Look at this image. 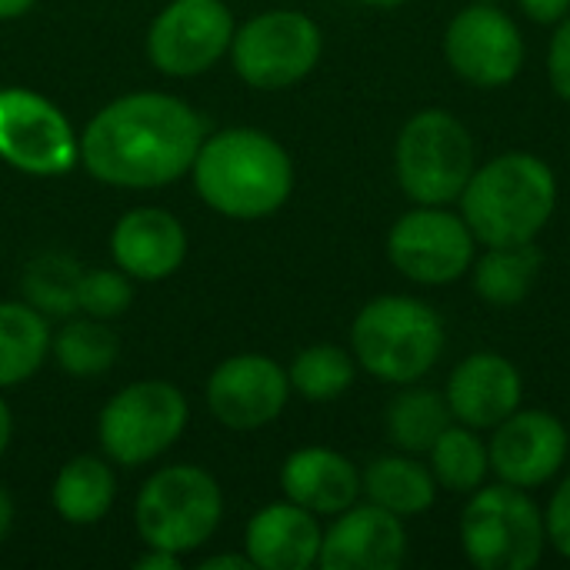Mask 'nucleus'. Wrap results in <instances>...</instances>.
<instances>
[{"label": "nucleus", "mask_w": 570, "mask_h": 570, "mask_svg": "<svg viewBox=\"0 0 570 570\" xmlns=\"http://www.w3.org/2000/svg\"><path fill=\"white\" fill-rule=\"evenodd\" d=\"M444 401L458 424L491 431L524 404V377L511 357L498 351H474L448 374Z\"/></svg>", "instance_id": "f3484780"}, {"label": "nucleus", "mask_w": 570, "mask_h": 570, "mask_svg": "<svg viewBox=\"0 0 570 570\" xmlns=\"http://www.w3.org/2000/svg\"><path fill=\"white\" fill-rule=\"evenodd\" d=\"M424 458H428V468H431L438 488H444L451 494L468 498L478 488H484L491 478L488 441L481 438V431L458 424V421L434 441V448Z\"/></svg>", "instance_id": "a878e982"}, {"label": "nucleus", "mask_w": 570, "mask_h": 570, "mask_svg": "<svg viewBox=\"0 0 570 570\" xmlns=\"http://www.w3.org/2000/svg\"><path fill=\"white\" fill-rule=\"evenodd\" d=\"M281 491L317 518H334L361 501V471L334 448H297L281 464Z\"/></svg>", "instance_id": "aec40b11"}, {"label": "nucleus", "mask_w": 570, "mask_h": 570, "mask_svg": "<svg viewBox=\"0 0 570 570\" xmlns=\"http://www.w3.org/2000/svg\"><path fill=\"white\" fill-rule=\"evenodd\" d=\"M50 321L27 301H0V391L30 381L50 357Z\"/></svg>", "instance_id": "b1692460"}, {"label": "nucleus", "mask_w": 570, "mask_h": 570, "mask_svg": "<svg viewBox=\"0 0 570 570\" xmlns=\"http://www.w3.org/2000/svg\"><path fill=\"white\" fill-rule=\"evenodd\" d=\"M458 207L481 247L528 244L541 237L558 210V177L538 154H498L474 167Z\"/></svg>", "instance_id": "7ed1b4c3"}, {"label": "nucleus", "mask_w": 570, "mask_h": 570, "mask_svg": "<svg viewBox=\"0 0 570 570\" xmlns=\"http://www.w3.org/2000/svg\"><path fill=\"white\" fill-rule=\"evenodd\" d=\"M33 3H37V0H0V23H3V20H17V17H23V13H30V10H33Z\"/></svg>", "instance_id": "e433bc0d"}, {"label": "nucleus", "mask_w": 570, "mask_h": 570, "mask_svg": "<svg viewBox=\"0 0 570 570\" xmlns=\"http://www.w3.org/2000/svg\"><path fill=\"white\" fill-rule=\"evenodd\" d=\"M180 554H170V551H160V548H147V554L144 558H137L134 561V568L137 570H177L180 568Z\"/></svg>", "instance_id": "72a5a7b5"}, {"label": "nucleus", "mask_w": 570, "mask_h": 570, "mask_svg": "<svg viewBox=\"0 0 570 570\" xmlns=\"http://www.w3.org/2000/svg\"><path fill=\"white\" fill-rule=\"evenodd\" d=\"M190 180L197 197L220 217L264 220L294 194V160L287 147L257 127H224L207 134Z\"/></svg>", "instance_id": "f03ea898"}, {"label": "nucleus", "mask_w": 570, "mask_h": 570, "mask_svg": "<svg viewBox=\"0 0 570 570\" xmlns=\"http://www.w3.org/2000/svg\"><path fill=\"white\" fill-rule=\"evenodd\" d=\"M117 501V474L107 458L100 454H77L70 458L50 488V504L63 524L94 528L100 524Z\"/></svg>", "instance_id": "4be33fe9"}, {"label": "nucleus", "mask_w": 570, "mask_h": 570, "mask_svg": "<svg viewBox=\"0 0 570 570\" xmlns=\"http://www.w3.org/2000/svg\"><path fill=\"white\" fill-rule=\"evenodd\" d=\"M451 424L454 417H451L444 394L431 387H417V384H404L384 411L387 441L397 451L417 454V458H424Z\"/></svg>", "instance_id": "393cba45"}, {"label": "nucleus", "mask_w": 570, "mask_h": 570, "mask_svg": "<svg viewBox=\"0 0 570 570\" xmlns=\"http://www.w3.org/2000/svg\"><path fill=\"white\" fill-rule=\"evenodd\" d=\"M354 377H357V361L347 347L337 344H311L297 351L287 367L291 394H301L304 401L314 404L337 401L354 387Z\"/></svg>", "instance_id": "cd10ccee"}, {"label": "nucleus", "mask_w": 570, "mask_h": 570, "mask_svg": "<svg viewBox=\"0 0 570 570\" xmlns=\"http://www.w3.org/2000/svg\"><path fill=\"white\" fill-rule=\"evenodd\" d=\"M544 531H548V544L570 561V474L558 484V491L548 501L544 511Z\"/></svg>", "instance_id": "7c9ffc66"}, {"label": "nucleus", "mask_w": 570, "mask_h": 570, "mask_svg": "<svg viewBox=\"0 0 570 570\" xmlns=\"http://www.w3.org/2000/svg\"><path fill=\"white\" fill-rule=\"evenodd\" d=\"M321 521L294 501L264 504L244 531V554L254 570H307L321 558Z\"/></svg>", "instance_id": "6ab92c4d"}, {"label": "nucleus", "mask_w": 570, "mask_h": 570, "mask_svg": "<svg viewBox=\"0 0 570 570\" xmlns=\"http://www.w3.org/2000/svg\"><path fill=\"white\" fill-rule=\"evenodd\" d=\"M224 518L217 478L197 464H167L154 471L134 504V528L147 548L190 554L204 548Z\"/></svg>", "instance_id": "39448f33"}, {"label": "nucleus", "mask_w": 570, "mask_h": 570, "mask_svg": "<svg viewBox=\"0 0 570 570\" xmlns=\"http://www.w3.org/2000/svg\"><path fill=\"white\" fill-rule=\"evenodd\" d=\"M458 538L464 558L478 570H534L548 551L544 511L531 491L504 481L468 494Z\"/></svg>", "instance_id": "0eeeda50"}, {"label": "nucleus", "mask_w": 570, "mask_h": 570, "mask_svg": "<svg viewBox=\"0 0 570 570\" xmlns=\"http://www.w3.org/2000/svg\"><path fill=\"white\" fill-rule=\"evenodd\" d=\"M110 257L134 284L167 281L187 261V230L164 207H134L110 230Z\"/></svg>", "instance_id": "a211bd4d"}, {"label": "nucleus", "mask_w": 570, "mask_h": 570, "mask_svg": "<svg viewBox=\"0 0 570 570\" xmlns=\"http://www.w3.org/2000/svg\"><path fill=\"white\" fill-rule=\"evenodd\" d=\"M10 438H13V414H10L7 401L0 397V458H3L7 448H10Z\"/></svg>", "instance_id": "4c0bfd02"}, {"label": "nucleus", "mask_w": 570, "mask_h": 570, "mask_svg": "<svg viewBox=\"0 0 570 570\" xmlns=\"http://www.w3.org/2000/svg\"><path fill=\"white\" fill-rule=\"evenodd\" d=\"M0 160L27 177H63L80 164V137L50 97L0 87Z\"/></svg>", "instance_id": "9b49d317"}, {"label": "nucleus", "mask_w": 570, "mask_h": 570, "mask_svg": "<svg viewBox=\"0 0 570 570\" xmlns=\"http://www.w3.org/2000/svg\"><path fill=\"white\" fill-rule=\"evenodd\" d=\"M361 3H367V7H377V10H397V7H404L407 0H361Z\"/></svg>", "instance_id": "58836bf2"}, {"label": "nucleus", "mask_w": 570, "mask_h": 570, "mask_svg": "<svg viewBox=\"0 0 570 570\" xmlns=\"http://www.w3.org/2000/svg\"><path fill=\"white\" fill-rule=\"evenodd\" d=\"M548 83L564 104H570V13L554 23V37L548 43Z\"/></svg>", "instance_id": "2f4dec72"}, {"label": "nucleus", "mask_w": 570, "mask_h": 570, "mask_svg": "<svg viewBox=\"0 0 570 570\" xmlns=\"http://www.w3.org/2000/svg\"><path fill=\"white\" fill-rule=\"evenodd\" d=\"M83 267L60 250H43L27 261L23 267V301L37 307L47 321L50 317H73L77 314V287Z\"/></svg>", "instance_id": "c85d7f7f"}, {"label": "nucleus", "mask_w": 570, "mask_h": 570, "mask_svg": "<svg viewBox=\"0 0 570 570\" xmlns=\"http://www.w3.org/2000/svg\"><path fill=\"white\" fill-rule=\"evenodd\" d=\"M207 137L204 117L180 97L134 90L100 107L80 134V167L120 190H157L190 174Z\"/></svg>", "instance_id": "f257e3e1"}, {"label": "nucleus", "mask_w": 570, "mask_h": 570, "mask_svg": "<svg viewBox=\"0 0 570 570\" xmlns=\"http://www.w3.org/2000/svg\"><path fill=\"white\" fill-rule=\"evenodd\" d=\"M324 53V33L304 10L277 7L244 20L230 40L234 73L254 90H284L314 73Z\"/></svg>", "instance_id": "1a4fd4ad"}, {"label": "nucleus", "mask_w": 570, "mask_h": 570, "mask_svg": "<svg viewBox=\"0 0 570 570\" xmlns=\"http://www.w3.org/2000/svg\"><path fill=\"white\" fill-rule=\"evenodd\" d=\"M438 491L441 488L428 461H421L417 454H381L361 471V494L404 521L428 514L438 501Z\"/></svg>", "instance_id": "412c9836"}, {"label": "nucleus", "mask_w": 570, "mask_h": 570, "mask_svg": "<svg viewBox=\"0 0 570 570\" xmlns=\"http://www.w3.org/2000/svg\"><path fill=\"white\" fill-rule=\"evenodd\" d=\"M13 498H10V491L0 484V541H7V534H10V528H13Z\"/></svg>", "instance_id": "c9c22d12"}, {"label": "nucleus", "mask_w": 570, "mask_h": 570, "mask_svg": "<svg viewBox=\"0 0 570 570\" xmlns=\"http://www.w3.org/2000/svg\"><path fill=\"white\" fill-rule=\"evenodd\" d=\"M50 351H53V361L63 374L90 381V377L107 374L117 364L120 341L107 327V321L80 314V317L63 321V327L50 341Z\"/></svg>", "instance_id": "bb28decb"}, {"label": "nucleus", "mask_w": 570, "mask_h": 570, "mask_svg": "<svg viewBox=\"0 0 570 570\" xmlns=\"http://www.w3.org/2000/svg\"><path fill=\"white\" fill-rule=\"evenodd\" d=\"M491 474L511 488L538 491L561 474L570 458V431L561 417L541 407H518L488 441Z\"/></svg>", "instance_id": "4468645a"}, {"label": "nucleus", "mask_w": 570, "mask_h": 570, "mask_svg": "<svg viewBox=\"0 0 570 570\" xmlns=\"http://www.w3.org/2000/svg\"><path fill=\"white\" fill-rule=\"evenodd\" d=\"M448 347L441 314L411 294L371 297L351 324V354L361 371L384 384L424 381Z\"/></svg>", "instance_id": "20e7f679"}, {"label": "nucleus", "mask_w": 570, "mask_h": 570, "mask_svg": "<svg viewBox=\"0 0 570 570\" xmlns=\"http://www.w3.org/2000/svg\"><path fill=\"white\" fill-rule=\"evenodd\" d=\"M521 13L541 27H554L570 13V0H518Z\"/></svg>", "instance_id": "473e14b6"}, {"label": "nucleus", "mask_w": 570, "mask_h": 570, "mask_svg": "<svg viewBox=\"0 0 570 570\" xmlns=\"http://www.w3.org/2000/svg\"><path fill=\"white\" fill-rule=\"evenodd\" d=\"M541 271H544V254H541L538 240H528V244L484 247V254L474 257L468 274H471L474 294L488 307L508 311V307H518L528 301Z\"/></svg>", "instance_id": "5701e85b"}, {"label": "nucleus", "mask_w": 570, "mask_h": 570, "mask_svg": "<svg viewBox=\"0 0 570 570\" xmlns=\"http://www.w3.org/2000/svg\"><path fill=\"white\" fill-rule=\"evenodd\" d=\"M200 570H254V564L247 554H214L200 561Z\"/></svg>", "instance_id": "f704fd0d"}, {"label": "nucleus", "mask_w": 570, "mask_h": 570, "mask_svg": "<svg viewBox=\"0 0 570 570\" xmlns=\"http://www.w3.org/2000/svg\"><path fill=\"white\" fill-rule=\"evenodd\" d=\"M391 267L421 287H451L468 277L478 240L461 217L444 204H414L387 230Z\"/></svg>", "instance_id": "9d476101"}, {"label": "nucleus", "mask_w": 570, "mask_h": 570, "mask_svg": "<svg viewBox=\"0 0 570 570\" xmlns=\"http://www.w3.org/2000/svg\"><path fill=\"white\" fill-rule=\"evenodd\" d=\"M407 561L404 518L364 501L334 514L324 531L321 558L324 570H397Z\"/></svg>", "instance_id": "dca6fc26"}, {"label": "nucleus", "mask_w": 570, "mask_h": 570, "mask_svg": "<svg viewBox=\"0 0 570 570\" xmlns=\"http://www.w3.org/2000/svg\"><path fill=\"white\" fill-rule=\"evenodd\" d=\"M134 304V281L120 267H83L77 287V314L117 321Z\"/></svg>", "instance_id": "c756f323"}, {"label": "nucleus", "mask_w": 570, "mask_h": 570, "mask_svg": "<svg viewBox=\"0 0 570 570\" xmlns=\"http://www.w3.org/2000/svg\"><path fill=\"white\" fill-rule=\"evenodd\" d=\"M190 407L177 384L147 377L120 387L97 417V441L110 464L144 468L167 454L187 431Z\"/></svg>", "instance_id": "6e6552de"}, {"label": "nucleus", "mask_w": 570, "mask_h": 570, "mask_svg": "<svg viewBox=\"0 0 570 570\" xmlns=\"http://www.w3.org/2000/svg\"><path fill=\"white\" fill-rule=\"evenodd\" d=\"M474 167V137L468 124L444 107L411 114L394 140L397 187L411 204H458Z\"/></svg>", "instance_id": "423d86ee"}, {"label": "nucleus", "mask_w": 570, "mask_h": 570, "mask_svg": "<svg viewBox=\"0 0 570 570\" xmlns=\"http://www.w3.org/2000/svg\"><path fill=\"white\" fill-rule=\"evenodd\" d=\"M448 67L478 90H501L524 70V33L511 13L494 3H468L458 10L441 40Z\"/></svg>", "instance_id": "f8f14e48"}, {"label": "nucleus", "mask_w": 570, "mask_h": 570, "mask_svg": "<svg viewBox=\"0 0 570 570\" xmlns=\"http://www.w3.org/2000/svg\"><path fill=\"white\" fill-rule=\"evenodd\" d=\"M234 30L224 0H170L147 27V60L174 80L200 77L227 57Z\"/></svg>", "instance_id": "ddd939ff"}, {"label": "nucleus", "mask_w": 570, "mask_h": 570, "mask_svg": "<svg viewBox=\"0 0 570 570\" xmlns=\"http://www.w3.org/2000/svg\"><path fill=\"white\" fill-rule=\"evenodd\" d=\"M204 397L210 417L227 431H261L274 424L291 401L287 367L267 354H234L214 367Z\"/></svg>", "instance_id": "2eb2a0df"}]
</instances>
